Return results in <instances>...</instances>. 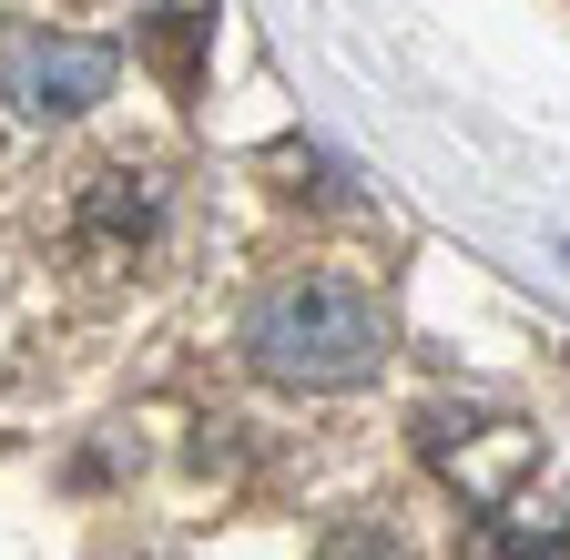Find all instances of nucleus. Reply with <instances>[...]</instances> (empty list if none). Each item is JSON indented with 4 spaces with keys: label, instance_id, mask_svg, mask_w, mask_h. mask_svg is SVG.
I'll list each match as a JSON object with an SVG mask.
<instances>
[{
    "label": "nucleus",
    "instance_id": "39448f33",
    "mask_svg": "<svg viewBox=\"0 0 570 560\" xmlns=\"http://www.w3.org/2000/svg\"><path fill=\"white\" fill-rule=\"evenodd\" d=\"M142 51H154V72L174 92H194V61H204V11H154L142 21Z\"/></svg>",
    "mask_w": 570,
    "mask_h": 560
},
{
    "label": "nucleus",
    "instance_id": "f03ea898",
    "mask_svg": "<svg viewBox=\"0 0 570 560\" xmlns=\"http://www.w3.org/2000/svg\"><path fill=\"white\" fill-rule=\"evenodd\" d=\"M61 235H71V255H92V265H142V255H154V235H164V184L132 174V164L82 174Z\"/></svg>",
    "mask_w": 570,
    "mask_h": 560
},
{
    "label": "nucleus",
    "instance_id": "7ed1b4c3",
    "mask_svg": "<svg viewBox=\"0 0 570 560\" xmlns=\"http://www.w3.org/2000/svg\"><path fill=\"white\" fill-rule=\"evenodd\" d=\"M112 72H122V51H112V41H61V31H31V41L0 51V92L31 102L41 122L92 112V102L112 92Z\"/></svg>",
    "mask_w": 570,
    "mask_h": 560
},
{
    "label": "nucleus",
    "instance_id": "423d86ee",
    "mask_svg": "<svg viewBox=\"0 0 570 560\" xmlns=\"http://www.w3.org/2000/svg\"><path fill=\"white\" fill-rule=\"evenodd\" d=\"M316 560H407V550H397V540H367V530H356V540H326Z\"/></svg>",
    "mask_w": 570,
    "mask_h": 560
},
{
    "label": "nucleus",
    "instance_id": "f257e3e1",
    "mask_svg": "<svg viewBox=\"0 0 570 560\" xmlns=\"http://www.w3.org/2000/svg\"><path fill=\"white\" fill-rule=\"evenodd\" d=\"M245 357L285 387H356L387 357V306L356 275H285L245 306Z\"/></svg>",
    "mask_w": 570,
    "mask_h": 560
},
{
    "label": "nucleus",
    "instance_id": "20e7f679",
    "mask_svg": "<svg viewBox=\"0 0 570 560\" xmlns=\"http://www.w3.org/2000/svg\"><path fill=\"white\" fill-rule=\"evenodd\" d=\"M459 560H570V510L479 500V510L459 520Z\"/></svg>",
    "mask_w": 570,
    "mask_h": 560
}]
</instances>
